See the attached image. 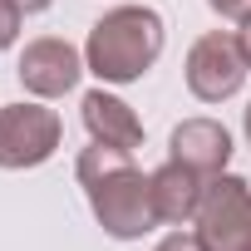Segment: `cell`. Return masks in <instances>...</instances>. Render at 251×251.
I'll list each match as a JSON object with an SVG mask.
<instances>
[{
  "label": "cell",
  "instance_id": "obj_8",
  "mask_svg": "<svg viewBox=\"0 0 251 251\" xmlns=\"http://www.w3.org/2000/svg\"><path fill=\"white\" fill-rule=\"evenodd\" d=\"M79 113H84V128H89L94 143L128 148V153L143 148V123H138V113L123 103L118 94H108V89H89V94L79 99Z\"/></svg>",
  "mask_w": 251,
  "mask_h": 251
},
{
  "label": "cell",
  "instance_id": "obj_1",
  "mask_svg": "<svg viewBox=\"0 0 251 251\" xmlns=\"http://www.w3.org/2000/svg\"><path fill=\"white\" fill-rule=\"evenodd\" d=\"M79 187L99 217V226L113 241H138L143 231L158 226L153 212V182L143 177V168L133 163L128 148H108V143H89L74 163Z\"/></svg>",
  "mask_w": 251,
  "mask_h": 251
},
{
  "label": "cell",
  "instance_id": "obj_7",
  "mask_svg": "<svg viewBox=\"0 0 251 251\" xmlns=\"http://www.w3.org/2000/svg\"><path fill=\"white\" fill-rule=\"evenodd\" d=\"M168 153L182 168H192L202 177H217L231 163V133L222 128L217 118H182L173 128V138H168Z\"/></svg>",
  "mask_w": 251,
  "mask_h": 251
},
{
  "label": "cell",
  "instance_id": "obj_13",
  "mask_svg": "<svg viewBox=\"0 0 251 251\" xmlns=\"http://www.w3.org/2000/svg\"><path fill=\"white\" fill-rule=\"evenodd\" d=\"M236 45H241V54H246V64H251V20L236 30Z\"/></svg>",
  "mask_w": 251,
  "mask_h": 251
},
{
  "label": "cell",
  "instance_id": "obj_11",
  "mask_svg": "<svg viewBox=\"0 0 251 251\" xmlns=\"http://www.w3.org/2000/svg\"><path fill=\"white\" fill-rule=\"evenodd\" d=\"M207 5H212L222 20H236V25L251 20V0H207Z\"/></svg>",
  "mask_w": 251,
  "mask_h": 251
},
{
  "label": "cell",
  "instance_id": "obj_4",
  "mask_svg": "<svg viewBox=\"0 0 251 251\" xmlns=\"http://www.w3.org/2000/svg\"><path fill=\"white\" fill-rule=\"evenodd\" d=\"M59 138H64V123L54 108H45V103H5L0 108V168L5 173L50 163Z\"/></svg>",
  "mask_w": 251,
  "mask_h": 251
},
{
  "label": "cell",
  "instance_id": "obj_5",
  "mask_svg": "<svg viewBox=\"0 0 251 251\" xmlns=\"http://www.w3.org/2000/svg\"><path fill=\"white\" fill-rule=\"evenodd\" d=\"M246 74H251V64H246L236 35L207 30L202 40H192V50H187V89H192V99L226 103L231 94H241Z\"/></svg>",
  "mask_w": 251,
  "mask_h": 251
},
{
  "label": "cell",
  "instance_id": "obj_10",
  "mask_svg": "<svg viewBox=\"0 0 251 251\" xmlns=\"http://www.w3.org/2000/svg\"><path fill=\"white\" fill-rule=\"evenodd\" d=\"M20 20H25V10L15 0H0V50H10L20 40Z\"/></svg>",
  "mask_w": 251,
  "mask_h": 251
},
{
  "label": "cell",
  "instance_id": "obj_15",
  "mask_svg": "<svg viewBox=\"0 0 251 251\" xmlns=\"http://www.w3.org/2000/svg\"><path fill=\"white\" fill-rule=\"evenodd\" d=\"M246 143H251V103H246Z\"/></svg>",
  "mask_w": 251,
  "mask_h": 251
},
{
  "label": "cell",
  "instance_id": "obj_9",
  "mask_svg": "<svg viewBox=\"0 0 251 251\" xmlns=\"http://www.w3.org/2000/svg\"><path fill=\"white\" fill-rule=\"evenodd\" d=\"M148 182H153V212H158V222L182 226V222L197 217L202 192H207V177H202V173H192V168H182L177 158H168L158 173H148Z\"/></svg>",
  "mask_w": 251,
  "mask_h": 251
},
{
  "label": "cell",
  "instance_id": "obj_2",
  "mask_svg": "<svg viewBox=\"0 0 251 251\" xmlns=\"http://www.w3.org/2000/svg\"><path fill=\"white\" fill-rule=\"evenodd\" d=\"M168 45V25L153 5H113L94 20L84 40V64L103 84H133L143 79Z\"/></svg>",
  "mask_w": 251,
  "mask_h": 251
},
{
  "label": "cell",
  "instance_id": "obj_6",
  "mask_svg": "<svg viewBox=\"0 0 251 251\" xmlns=\"http://www.w3.org/2000/svg\"><path fill=\"white\" fill-rule=\"evenodd\" d=\"M84 69H89V64H84V54H79L69 40H59V35L30 40V45H25V54H20V64H15L20 84H25L35 99H64V94L79 84V74H84Z\"/></svg>",
  "mask_w": 251,
  "mask_h": 251
},
{
  "label": "cell",
  "instance_id": "obj_3",
  "mask_svg": "<svg viewBox=\"0 0 251 251\" xmlns=\"http://www.w3.org/2000/svg\"><path fill=\"white\" fill-rule=\"evenodd\" d=\"M192 222H197L202 251H251V182L236 173L207 177V192Z\"/></svg>",
  "mask_w": 251,
  "mask_h": 251
},
{
  "label": "cell",
  "instance_id": "obj_12",
  "mask_svg": "<svg viewBox=\"0 0 251 251\" xmlns=\"http://www.w3.org/2000/svg\"><path fill=\"white\" fill-rule=\"evenodd\" d=\"M153 251H202V241H197V231H168Z\"/></svg>",
  "mask_w": 251,
  "mask_h": 251
},
{
  "label": "cell",
  "instance_id": "obj_14",
  "mask_svg": "<svg viewBox=\"0 0 251 251\" xmlns=\"http://www.w3.org/2000/svg\"><path fill=\"white\" fill-rule=\"evenodd\" d=\"M15 5H20L25 15H40V10H50V5H54V0H15Z\"/></svg>",
  "mask_w": 251,
  "mask_h": 251
}]
</instances>
